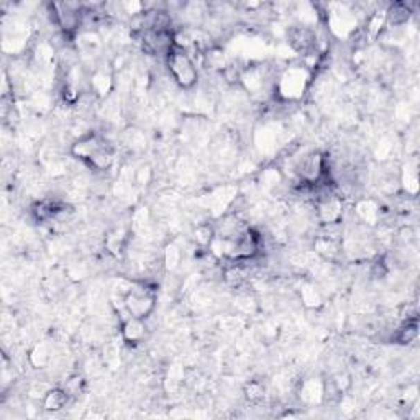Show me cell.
Returning <instances> with one entry per match:
<instances>
[{"mask_svg": "<svg viewBox=\"0 0 420 420\" xmlns=\"http://www.w3.org/2000/svg\"><path fill=\"white\" fill-rule=\"evenodd\" d=\"M71 153L94 171H107L114 163V148L105 141V138L94 132L80 137L71 148Z\"/></svg>", "mask_w": 420, "mask_h": 420, "instance_id": "6da1fadb", "label": "cell"}, {"mask_svg": "<svg viewBox=\"0 0 420 420\" xmlns=\"http://www.w3.org/2000/svg\"><path fill=\"white\" fill-rule=\"evenodd\" d=\"M166 64L174 82L181 89L191 91L192 87H195V84L199 80V71L195 68V62L187 50L174 44L173 50L166 56Z\"/></svg>", "mask_w": 420, "mask_h": 420, "instance_id": "7a4b0ae2", "label": "cell"}, {"mask_svg": "<svg viewBox=\"0 0 420 420\" xmlns=\"http://www.w3.org/2000/svg\"><path fill=\"white\" fill-rule=\"evenodd\" d=\"M156 289L146 284L133 286L123 294V309L135 319L146 320L155 312Z\"/></svg>", "mask_w": 420, "mask_h": 420, "instance_id": "3957f363", "label": "cell"}, {"mask_svg": "<svg viewBox=\"0 0 420 420\" xmlns=\"http://www.w3.org/2000/svg\"><path fill=\"white\" fill-rule=\"evenodd\" d=\"M296 174L304 186H327L325 180L329 177V161L320 151H312L299 161Z\"/></svg>", "mask_w": 420, "mask_h": 420, "instance_id": "277c9868", "label": "cell"}, {"mask_svg": "<svg viewBox=\"0 0 420 420\" xmlns=\"http://www.w3.org/2000/svg\"><path fill=\"white\" fill-rule=\"evenodd\" d=\"M315 210L317 217L324 225H338L343 216L342 199L333 191H330L329 186H324V191L317 195Z\"/></svg>", "mask_w": 420, "mask_h": 420, "instance_id": "5b68a950", "label": "cell"}, {"mask_svg": "<svg viewBox=\"0 0 420 420\" xmlns=\"http://www.w3.org/2000/svg\"><path fill=\"white\" fill-rule=\"evenodd\" d=\"M306 82H307V73L304 68H299V66H294V68H289L286 73L279 78V94L286 99H297L299 96L304 92L306 89Z\"/></svg>", "mask_w": 420, "mask_h": 420, "instance_id": "8992f818", "label": "cell"}, {"mask_svg": "<svg viewBox=\"0 0 420 420\" xmlns=\"http://www.w3.org/2000/svg\"><path fill=\"white\" fill-rule=\"evenodd\" d=\"M66 212V205L61 204L60 200L56 199H43L38 200L37 204H33L31 207V216L40 223L44 222H51L61 216V213Z\"/></svg>", "mask_w": 420, "mask_h": 420, "instance_id": "52a82bcc", "label": "cell"}, {"mask_svg": "<svg viewBox=\"0 0 420 420\" xmlns=\"http://www.w3.org/2000/svg\"><path fill=\"white\" fill-rule=\"evenodd\" d=\"M289 43L299 53H309L315 46L314 31L307 26H292L288 33Z\"/></svg>", "mask_w": 420, "mask_h": 420, "instance_id": "ba28073f", "label": "cell"}, {"mask_svg": "<svg viewBox=\"0 0 420 420\" xmlns=\"http://www.w3.org/2000/svg\"><path fill=\"white\" fill-rule=\"evenodd\" d=\"M120 332H122L123 340L127 343H133V345H135V343H140L145 340V337H146L145 320L135 319V317L128 315L127 319L122 322Z\"/></svg>", "mask_w": 420, "mask_h": 420, "instance_id": "9c48e42d", "label": "cell"}, {"mask_svg": "<svg viewBox=\"0 0 420 420\" xmlns=\"http://www.w3.org/2000/svg\"><path fill=\"white\" fill-rule=\"evenodd\" d=\"M69 394L64 387H53V390L46 391V394L42 399V408L46 412H58V410L64 409L69 401Z\"/></svg>", "mask_w": 420, "mask_h": 420, "instance_id": "30bf717a", "label": "cell"}, {"mask_svg": "<svg viewBox=\"0 0 420 420\" xmlns=\"http://www.w3.org/2000/svg\"><path fill=\"white\" fill-rule=\"evenodd\" d=\"M410 15H412V10H410V7L408 3H392V6L387 8L386 12V21L391 26H402L405 25L410 19Z\"/></svg>", "mask_w": 420, "mask_h": 420, "instance_id": "8fae6325", "label": "cell"}, {"mask_svg": "<svg viewBox=\"0 0 420 420\" xmlns=\"http://www.w3.org/2000/svg\"><path fill=\"white\" fill-rule=\"evenodd\" d=\"M417 335H419L417 317H412V319H409L399 330H397L394 340L397 343H402V345H409V343H412L415 338H417Z\"/></svg>", "mask_w": 420, "mask_h": 420, "instance_id": "7c38bea8", "label": "cell"}, {"mask_svg": "<svg viewBox=\"0 0 420 420\" xmlns=\"http://www.w3.org/2000/svg\"><path fill=\"white\" fill-rule=\"evenodd\" d=\"M216 230H213L212 225H199L194 231V238L198 241V245L200 247H210L216 240Z\"/></svg>", "mask_w": 420, "mask_h": 420, "instance_id": "4fadbf2b", "label": "cell"}, {"mask_svg": "<svg viewBox=\"0 0 420 420\" xmlns=\"http://www.w3.org/2000/svg\"><path fill=\"white\" fill-rule=\"evenodd\" d=\"M245 394L250 401H261L265 397V386L260 381H250L245 387Z\"/></svg>", "mask_w": 420, "mask_h": 420, "instance_id": "5bb4252c", "label": "cell"}]
</instances>
